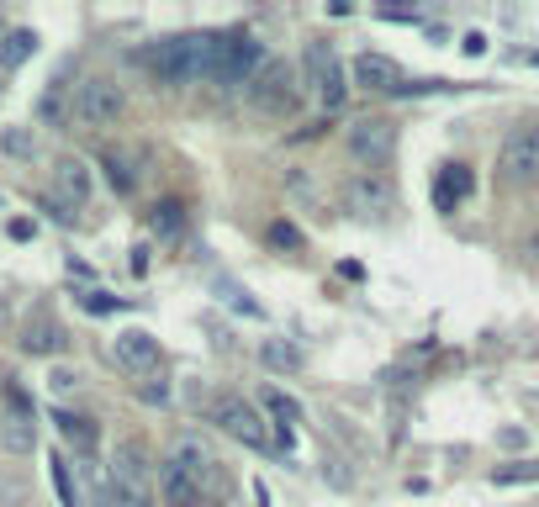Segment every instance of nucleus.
<instances>
[{
    "label": "nucleus",
    "instance_id": "obj_9",
    "mask_svg": "<svg viewBox=\"0 0 539 507\" xmlns=\"http://www.w3.org/2000/svg\"><path fill=\"white\" fill-rule=\"evenodd\" d=\"M349 154H355L360 164H370V169L392 164V154H397V127L386 122V117H360V122H349Z\"/></svg>",
    "mask_w": 539,
    "mask_h": 507
},
{
    "label": "nucleus",
    "instance_id": "obj_22",
    "mask_svg": "<svg viewBox=\"0 0 539 507\" xmlns=\"http://www.w3.org/2000/svg\"><path fill=\"white\" fill-rule=\"evenodd\" d=\"M148 222H154V233H159V238H170V243H175V238L185 233V206H180V201H159Z\"/></svg>",
    "mask_w": 539,
    "mask_h": 507
},
{
    "label": "nucleus",
    "instance_id": "obj_29",
    "mask_svg": "<svg viewBox=\"0 0 539 507\" xmlns=\"http://www.w3.org/2000/svg\"><path fill=\"white\" fill-rule=\"evenodd\" d=\"M48 386H53V397H69V391H80V370H69V365H59L48 375Z\"/></svg>",
    "mask_w": 539,
    "mask_h": 507
},
{
    "label": "nucleus",
    "instance_id": "obj_7",
    "mask_svg": "<svg viewBox=\"0 0 539 507\" xmlns=\"http://www.w3.org/2000/svg\"><path fill=\"white\" fill-rule=\"evenodd\" d=\"M397 206V185L381 175V169H360V175L344 180V212L349 217H386Z\"/></svg>",
    "mask_w": 539,
    "mask_h": 507
},
{
    "label": "nucleus",
    "instance_id": "obj_27",
    "mask_svg": "<svg viewBox=\"0 0 539 507\" xmlns=\"http://www.w3.org/2000/svg\"><path fill=\"white\" fill-rule=\"evenodd\" d=\"M0 148H6V154H16V159H32V154H37V143H32L27 127H6V133H0Z\"/></svg>",
    "mask_w": 539,
    "mask_h": 507
},
{
    "label": "nucleus",
    "instance_id": "obj_8",
    "mask_svg": "<svg viewBox=\"0 0 539 507\" xmlns=\"http://www.w3.org/2000/svg\"><path fill=\"white\" fill-rule=\"evenodd\" d=\"M0 449L6 455H32L37 449V418L22 386H6V407H0Z\"/></svg>",
    "mask_w": 539,
    "mask_h": 507
},
{
    "label": "nucleus",
    "instance_id": "obj_21",
    "mask_svg": "<svg viewBox=\"0 0 539 507\" xmlns=\"http://www.w3.org/2000/svg\"><path fill=\"white\" fill-rule=\"evenodd\" d=\"M32 53H37V32L16 27V32H6V43H0V64H6V69H16V64H27Z\"/></svg>",
    "mask_w": 539,
    "mask_h": 507
},
{
    "label": "nucleus",
    "instance_id": "obj_28",
    "mask_svg": "<svg viewBox=\"0 0 539 507\" xmlns=\"http://www.w3.org/2000/svg\"><path fill=\"white\" fill-rule=\"evenodd\" d=\"M80 307L101 317V312H122L127 302H122V296H106V291H85V296H80Z\"/></svg>",
    "mask_w": 539,
    "mask_h": 507
},
{
    "label": "nucleus",
    "instance_id": "obj_6",
    "mask_svg": "<svg viewBox=\"0 0 539 507\" xmlns=\"http://www.w3.org/2000/svg\"><path fill=\"white\" fill-rule=\"evenodd\" d=\"M302 74H307V90H312V96H318L328 111L344 106V96H349L344 64H339V53H333L328 43H307V53H302Z\"/></svg>",
    "mask_w": 539,
    "mask_h": 507
},
{
    "label": "nucleus",
    "instance_id": "obj_30",
    "mask_svg": "<svg viewBox=\"0 0 539 507\" xmlns=\"http://www.w3.org/2000/svg\"><path fill=\"white\" fill-rule=\"evenodd\" d=\"M270 243L275 249H302V233H296L291 222H270Z\"/></svg>",
    "mask_w": 539,
    "mask_h": 507
},
{
    "label": "nucleus",
    "instance_id": "obj_3",
    "mask_svg": "<svg viewBox=\"0 0 539 507\" xmlns=\"http://www.w3.org/2000/svg\"><path fill=\"white\" fill-rule=\"evenodd\" d=\"M207 418H212L228 439H238V444L270 449V428H265V418H259V407H254L249 397H238V391H217V397L207 402Z\"/></svg>",
    "mask_w": 539,
    "mask_h": 507
},
{
    "label": "nucleus",
    "instance_id": "obj_23",
    "mask_svg": "<svg viewBox=\"0 0 539 507\" xmlns=\"http://www.w3.org/2000/svg\"><path fill=\"white\" fill-rule=\"evenodd\" d=\"M518 481H539V460H513L492 471V486H518Z\"/></svg>",
    "mask_w": 539,
    "mask_h": 507
},
{
    "label": "nucleus",
    "instance_id": "obj_5",
    "mask_svg": "<svg viewBox=\"0 0 539 507\" xmlns=\"http://www.w3.org/2000/svg\"><path fill=\"white\" fill-rule=\"evenodd\" d=\"M497 180L513 191H529L539 180V127H513L497 148Z\"/></svg>",
    "mask_w": 539,
    "mask_h": 507
},
{
    "label": "nucleus",
    "instance_id": "obj_1",
    "mask_svg": "<svg viewBox=\"0 0 539 507\" xmlns=\"http://www.w3.org/2000/svg\"><path fill=\"white\" fill-rule=\"evenodd\" d=\"M222 32H185V37H164L159 48L143 53V64L159 74L164 85H185V80H217L222 64Z\"/></svg>",
    "mask_w": 539,
    "mask_h": 507
},
{
    "label": "nucleus",
    "instance_id": "obj_15",
    "mask_svg": "<svg viewBox=\"0 0 539 507\" xmlns=\"http://www.w3.org/2000/svg\"><path fill=\"white\" fill-rule=\"evenodd\" d=\"M355 85L360 90H376V96H397L407 80H402V64L397 59H386V53H360V59H355Z\"/></svg>",
    "mask_w": 539,
    "mask_h": 507
},
{
    "label": "nucleus",
    "instance_id": "obj_4",
    "mask_svg": "<svg viewBox=\"0 0 539 507\" xmlns=\"http://www.w3.org/2000/svg\"><path fill=\"white\" fill-rule=\"evenodd\" d=\"M122 111H127V90L117 80H80V90H74V101H69V117L80 122V127H111V122H122Z\"/></svg>",
    "mask_w": 539,
    "mask_h": 507
},
{
    "label": "nucleus",
    "instance_id": "obj_32",
    "mask_svg": "<svg viewBox=\"0 0 539 507\" xmlns=\"http://www.w3.org/2000/svg\"><path fill=\"white\" fill-rule=\"evenodd\" d=\"M481 48H487V37H481V32H466V53H471V59H476Z\"/></svg>",
    "mask_w": 539,
    "mask_h": 507
},
{
    "label": "nucleus",
    "instance_id": "obj_31",
    "mask_svg": "<svg viewBox=\"0 0 539 507\" xmlns=\"http://www.w3.org/2000/svg\"><path fill=\"white\" fill-rule=\"evenodd\" d=\"M143 402H170V386H164V381L159 386H143Z\"/></svg>",
    "mask_w": 539,
    "mask_h": 507
},
{
    "label": "nucleus",
    "instance_id": "obj_26",
    "mask_svg": "<svg viewBox=\"0 0 539 507\" xmlns=\"http://www.w3.org/2000/svg\"><path fill=\"white\" fill-rule=\"evenodd\" d=\"M53 486H59V502L64 507H80V492H74V476H69V460L53 455Z\"/></svg>",
    "mask_w": 539,
    "mask_h": 507
},
{
    "label": "nucleus",
    "instance_id": "obj_33",
    "mask_svg": "<svg viewBox=\"0 0 539 507\" xmlns=\"http://www.w3.org/2000/svg\"><path fill=\"white\" fill-rule=\"evenodd\" d=\"M6 386H11V375H6V370H0V397H6Z\"/></svg>",
    "mask_w": 539,
    "mask_h": 507
},
{
    "label": "nucleus",
    "instance_id": "obj_10",
    "mask_svg": "<svg viewBox=\"0 0 539 507\" xmlns=\"http://www.w3.org/2000/svg\"><path fill=\"white\" fill-rule=\"evenodd\" d=\"M244 96H249L259 111H275V117H286V111H296V96H302V90H296V74H291L286 64H265V69L249 80Z\"/></svg>",
    "mask_w": 539,
    "mask_h": 507
},
{
    "label": "nucleus",
    "instance_id": "obj_11",
    "mask_svg": "<svg viewBox=\"0 0 539 507\" xmlns=\"http://www.w3.org/2000/svg\"><path fill=\"white\" fill-rule=\"evenodd\" d=\"M270 59H265V43H254V37H244V32H233L228 43H222V64H217V80L222 85H238V90H249V80L259 69H265Z\"/></svg>",
    "mask_w": 539,
    "mask_h": 507
},
{
    "label": "nucleus",
    "instance_id": "obj_17",
    "mask_svg": "<svg viewBox=\"0 0 539 507\" xmlns=\"http://www.w3.org/2000/svg\"><path fill=\"white\" fill-rule=\"evenodd\" d=\"M159 497L170 502V507H201V497H207V492H201V486L185 476L175 460H159Z\"/></svg>",
    "mask_w": 539,
    "mask_h": 507
},
{
    "label": "nucleus",
    "instance_id": "obj_25",
    "mask_svg": "<svg viewBox=\"0 0 539 507\" xmlns=\"http://www.w3.org/2000/svg\"><path fill=\"white\" fill-rule=\"evenodd\" d=\"M106 180H111V191H133V185H138V169L133 164H127L122 154H106Z\"/></svg>",
    "mask_w": 539,
    "mask_h": 507
},
{
    "label": "nucleus",
    "instance_id": "obj_18",
    "mask_svg": "<svg viewBox=\"0 0 539 507\" xmlns=\"http://www.w3.org/2000/svg\"><path fill=\"white\" fill-rule=\"evenodd\" d=\"M466 196H471V169L466 164H444L439 180H434V206L439 212H455Z\"/></svg>",
    "mask_w": 539,
    "mask_h": 507
},
{
    "label": "nucleus",
    "instance_id": "obj_20",
    "mask_svg": "<svg viewBox=\"0 0 539 507\" xmlns=\"http://www.w3.org/2000/svg\"><path fill=\"white\" fill-rule=\"evenodd\" d=\"M53 428H59V434L74 444V449H96V439H101V428L90 423V418H80V412H53Z\"/></svg>",
    "mask_w": 539,
    "mask_h": 507
},
{
    "label": "nucleus",
    "instance_id": "obj_2",
    "mask_svg": "<svg viewBox=\"0 0 539 507\" xmlns=\"http://www.w3.org/2000/svg\"><path fill=\"white\" fill-rule=\"evenodd\" d=\"M106 481H111V507H154V497H159L154 465H148V449L138 439H122L117 444Z\"/></svg>",
    "mask_w": 539,
    "mask_h": 507
},
{
    "label": "nucleus",
    "instance_id": "obj_24",
    "mask_svg": "<svg viewBox=\"0 0 539 507\" xmlns=\"http://www.w3.org/2000/svg\"><path fill=\"white\" fill-rule=\"evenodd\" d=\"M265 365L270 370H302V349L281 344V338H270V344H265Z\"/></svg>",
    "mask_w": 539,
    "mask_h": 507
},
{
    "label": "nucleus",
    "instance_id": "obj_14",
    "mask_svg": "<svg viewBox=\"0 0 539 507\" xmlns=\"http://www.w3.org/2000/svg\"><path fill=\"white\" fill-rule=\"evenodd\" d=\"M22 349L37 354V360H53V354L69 349V333H64V323L53 312H32L27 328H22Z\"/></svg>",
    "mask_w": 539,
    "mask_h": 507
},
{
    "label": "nucleus",
    "instance_id": "obj_12",
    "mask_svg": "<svg viewBox=\"0 0 539 507\" xmlns=\"http://www.w3.org/2000/svg\"><path fill=\"white\" fill-rule=\"evenodd\" d=\"M164 460H175L180 471H185V476H191V481L201 486V492L222 481V471H217L222 460H217V449H212L207 439H201V434H180V439L170 444V455H164Z\"/></svg>",
    "mask_w": 539,
    "mask_h": 507
},
{
    "label": "nucleus",
    "instance_id": "obj_19",
    "mask_svg": "<svg viewBox=\"0 0 539 507\" xmlns=\"http://www.w3.org/2000/svg\"><path fill=\"white\" fill-rule=\"evenodd\" d=\"M259 402H265V412L275 418V428H281V439H275V444H281V449H291V444H296L291 423H302V407H296V402L286 397V391H275V386H265V391H259Z\"/></svg>",
    "mask_w": 539,
    "mask_h": 507
},
{
    "label": "nucleus",
    "instance_id": "obj_16",
    "mask_svg": "<svg viewBox=\"0 0 539 507\" xmlns=\"http://www.w3.org/2000/svg\"><path fill=\"white\" fill-rule=\"evenodd\" d=\"M53 191L64 206H85L90 201V164L85 159H59L53 164Z\"/></svg>",
    "mask_w": 539,
    "mask_h": 507
},
{
    "label": "nucleus",
    "instance_id": "obj_13",
    "mask_svg": "<svg viewBox=\"0 0 539 507\" xmlns=\"http://www.w3.org/2000/svg\"><path fill=\"white\" fill-rule=\"evenodd\" d=\"M111 360H117L133 381H148V375H159V338H148L143 328H127L111 338Z\"/></svg>",
    "mask_w": 539,
    "mask_h": 507
}]
</instances>
